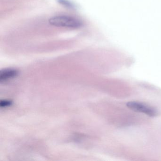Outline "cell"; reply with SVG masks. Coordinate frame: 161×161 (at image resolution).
Segmentation results:
<instances>
[{"label": "cell", "mask_w": 161, "mask_h": 161, "mask_svg": "<svg viewBox=\"0 0 161 161\" xmlns=\"http://www.w3.org/2000/svg\"><path fill=\"white\" fill-rule=\"evenodd\" d=\"M12 102L9 100H2L0 102V105L1 107H7L10 106L12 104Z\"/></svg>", "instance_id": "277c9868"}, {"label": "cell", "mask_w": 161, "mask_h": 161, "mask_svg": "<svg viewBox=\"0 0 161 161\" xmlns=\"http://www.w3.org/2000/svg\"><path fill=\"white\" fill-rule=\"evenodd\" d=\"M49 22L51 25L58 27L78 29L81 27V21L76 18L66 15H59L50 19Z\"/></svg>", "instance_id": "6da1fadb"}, {"label": "cell", "mask_w": 161, "mask_h": 161, "mask_svg": "<svg viewBox=\"0 0 161 161\" xmlns=\"http://www.w3.org/2000/svg\"><path fill=\"white\" fill-rule=\"evenodd\" d=\"M127 107L135 112L143 113L150 117L156 116L157 112L152 107L136 102H130L126 104Z\"/></svg>", "instance_id": "7a4b0ae2"}, {"label": "cell", "mask_w": 161, "mask_h": 161, "mask_svg": "<svg viewBox=\"0 0 161 161\" xmlns=\"http://www.w3.org/2000/svg\"><path fill=\"white\" fill-rule=\"evenodd\" d=\"M18 71L13 69H7L2 70L0 73L1 81H5L11 78H14L17 75Z\"/></svg>", "instance_id": "3957f363"}]
</instances>
